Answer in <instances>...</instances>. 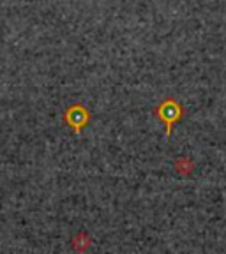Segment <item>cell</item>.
<instances>
[{
    "mask_svg": "<svg viewBox=\"0 0 226 254\" xmlns=\"http://www.w3.org/2000/svg\"><path fill=\"white\" fill-rule=\"evenodd\" d=\"M154 115L164 124V127H166V138H170L171 131H173V126L182 120L184 108L177 99L168 97V99H164L163 103L157 104V108L154 110Z\"/></svg>",
    "mask_w": 226,
    "mask_h": 254,
    "instance_id": "obj_1",
    "label": "cell"
},
{
    "mask_svg": "<svg viewBox=\"0 0 226 254\" xmlns=\"http://www.w3.org/2000/svg\"><path fill=\"white\" fill-rule=\"evenodd\" d=\"M64 120H66V124L69 127L75 129V132H81V129L90 122V113L81 104H75V106H71L66 111Z\"/></svg>",
    "mask_w": 226,
    "mask_h": 254,
    "instance_id": "obj_2",
    "label": "cell"
},
{
    "mask_svg": "<svg viewBox=\"0 0 226 254\" xmlns=\"http://www.w3.org/2000/svg\"><path fill=\"white\" fill-rule=\"evenodd\" d=\"M175 168H177V171L182 175H189L191 171H193V163H191L189 159L186 157H180L177 163H175Z\"/></svg>",
    "mask_w": 226,
    "mask_h": 254,
    "instance_id": "obj_3",
    "label": "cell"
}]
</instances>
